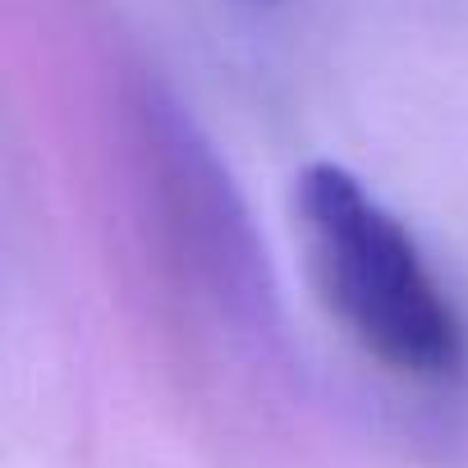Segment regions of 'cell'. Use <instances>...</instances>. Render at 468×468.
<instances>
[{"mask_svg": "<svg viewBox=\"0 0 468 468\" xmlns=\"http://www.w3.org/2000/svg\"><path fill=\"white\" fill-rule=\"evenodd\" d=\"M262 5H276V0H262Z\"/></svg>", "mask_w": 468, "mask_h": 468, "instance_id": "obj_2", "label": "cell"}, {"mask_svg": "<svg viewBox=\"0 0 468 468\" xmlns=\"http://www.w3.org/2000/svg\"><path fill=\"white\" fill-rule=\"evenodd\" d=\"M294 220L308 271L335 322L390 372L445 381L468 340L409 225L345 165L313 161L294 179Z\"/></svg>", "mask_w": 468, "mask_h": 468, "instance_id": "obj_1", "label": "cell"}]
</instances>
